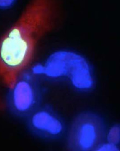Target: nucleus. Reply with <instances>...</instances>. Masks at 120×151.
Listing matches in <instances>:
<instances>
[{
    "label": "nucleus",
    "instance_id": "8",
    "mask_svg": "<svg viewBox=\"0 0 120 151\" xmlns=\"http://www.w3.org/2000/svg\"><path fill=\"white\" fill-rule=\"evenodd\" d=\"M16 0H0V9H9L14 4Z\"/></svg>",
    "mask_w": 120,
    "mask_h": 151
},
{
    "label": "nucleus",
    "instance_id": "1",
    "mask_svg": "<svg viewBox=\"0 0 120 151\" xmlns=\"http://www.w3.org/2000/svg\"><path fill=\"white\" fill-rule=\"evenodd\" d=\"M60 18L59 0H29L0 38V78L9 88L31 64L38 42Z\"/></svg>",
    "mask_w": 120,
    "mask_h": 151
},
{
    "label": "nucleus",
    "instance_id": "5",
    "mask_svg": "<svg viewBox=\"0 0 120 151\" xmlns=\"http://www.w3.org/2000/svg\"><path fill=\"white\" fill-rule=\"evenodd\" d=\"M28 116L29 127L40 136L55 138L59 137L63 132L62 121L48 108H37Z\"/></svg>",
    "mask_w": 120,
    "mask_h": 151
},
{
    "label": "nucleus",
    "instance_id": "4",
    "mask_svg": "<svg viewBox=\"0 0 120 151\" xmlns=\"http://www.w3.org/2000/svg\"><path fill=\"white\" fill-rule=\"evenodd\" d=\"M39 84L33 73L23 71L10 88L8 104L10 110L18 116H29L40 102Z\"/></svg>",
    "mask_w": 120,
    "mask_h": 151
},
{
    "label": "nucleus",
    "instance_id": "2",
    "mask_svg": "<svg viewBox=\"0 0 120 151\" xmlns=\"http://www.w3.org/2000/svg\"><path fill=\"white\" fill-rule=\"evenodd\" d=\"M32 73L52 78L67 77L76 89L83 91L91 89L94 84L89 63L82 56L71 52L60 51L53 54L44 65L34 67Z\"/></svg>",
    "mask_w": 120,
    "mask_h": 151
},
{
    "label": "nucleus",
    "instance_id": "7",
    "mask_svg": "<svg viewBox=\"0 0 120 151\" xmlns=\"http://www.w3.org/2000/svg\"><path fill=\"white\" fill-rule=\"evenodd\" d=\"M96 150L100 151H117V147H116L115 145L111 143L107 144H104L103 145H100Z\"/></svg>",
    "mask_w": 120,
    "mask_h": 151
},
{
    "label": "nucleus",
    "instance_id": "6",
    "mask_svg": "<svg viewBox=\"0 0 120 151\" xmlns=\"http://www.w3.org/2000/svg\"><path fill=\"white\" fill-rule=\"evenodd\" d=\"M119 128L117 127V126L114 127L111 129L108 136V140L109 143L114 145L117 144V142L119 141Z\"/></svg>",
    "mask_w": 120,
    "mask_h": 151
},
{
    "label": "nucleus",
    "instance_id": "3",
    "mask_svg": "<svg viewBox=\"0 0 120 151\" xmlns=\"http://www.w3.org/2000/svg\"><path fill=\"white\" fill-rule=\"evenodd\" d=\"M105 125L98 116L84 112L74 120L68 137V149L71 151L96 150L105 137Z\"/></svg>",
    "mask_w": 120,
    "mask_h": 151
}]
</instances>
